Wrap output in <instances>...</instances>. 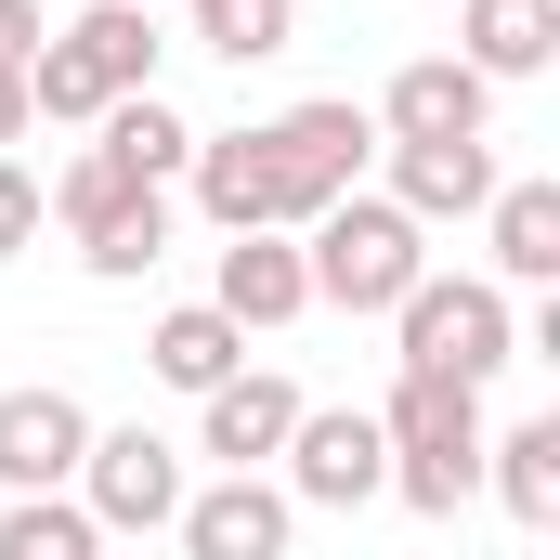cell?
Listing matches in <instances>:
<instances>
[{"instance_id": "obj_9", "label": "cell", "mask_w": 560, "mask_h": 560, "mask_svg": "<svg viewBox=\"0 0 560 560\" xmlns=\"http://www.w3.org/2000/svg\"><path fill=\"white\" fill-rule=\"evenodd\" d=\"M392 143H482V118H495V79H469L456 52H418V66H392V92L365 105Z\"/></svg>"}, {"instance_id": "obj_23", "label": "cell", "mask_w": 560, "mask_h": 560, "mask_svg": "<svg viewBox=\"0 0 560 560\" xmlns=\"http://www.w3.org/2000/svg\"><path fill=\"white\" fill-rule=\"evenodd\" d=\"M39 222H52V209H39V170H26V156H0V261H13V248H39Z\"/></svg>"}, {"instance_id": "obj_8", "label": "cell", "mask_w": 560, "mask_h": 560, "mask_svg": "<svg viewBox=\"0 0 560 560\" xmlns=\"http://www.w3.org/2000/svg\"><path fill=\"white\" fill-rule=\"evenodd\" d=\"M183 560H287V535H300V509H287V482H261V469H222L209 495H183Z\"/></svg>"}, {"instance_id": "obj_5", "label": "cell", "mask_w": 560, "mask_h": 560, "mask_svg": "<svg viewBox=\"0 0 560 560\" xmlns=\"http://www.w3.org/2000/svg\"><path fill=\"white\" fill-rule=\"evenodd\" d=\"M66 495L92 509V535H170L196 482H183V443H156V430H92V456H79Z\"/></svg>"}, {"instance_id": "obj_20", "label": "cell", "mask_w": 560, "mask_h": 560, "mask_svg": "<svg viewBox=\"0 0 560 560\" xmlns=\"http://www.w3.org/2000/svg\"><path fill=\"white\" fill-rule=\"evenodd\" d=\"M105 105H118V92H105V79H92V66H79V39H66V26H52V39H39V52H26V118H66V131H92V118H105Z\"/></svg>"}, {"instance_id": "obj_25", "label": "cell", "mask_w": 560, "mask_h": 560, "mask_svg": "<svg viewBox=\"0 0 560 560\" xmlns=\"http://www.w3.org/2000/svg\"><path fill=\"white\" fill-rule=\"evenodd\" d=\"M39 131V118H26V79H13V66H0V156H13V143Z\"/></svg>"}, {"instance_id": "obj_11", "label": "cell", "mask_w": 560, "mask_h": 560, "mask_svg": "<svg viewBox=\"0 0 560 560\" xmlns=\"http://www.w3.org/2000/svg\"><path fill=\"white\" fill-rule=\"evenodd\" d=\"M392 209H405L418 235L495 209V143H392Z\"/></svg>"}, {"instance_id": "obj_7", "label": "cell", "mask_w": 560, "mask_h": 560, "mask_svg": "<svg viewBox=\"0 0 560 560\" xmlns=\"http://www.w3.org/2000/svg\"><path fill=\"white\" fill-rule=\"evenodd\" d=\"M92 456V405L79 392H0V495H66Z\"/></svg>"}, {"instance_id": "obj_18", "label": "cell", "mask_w": 560, "mask_h": 560, "mask_svg": "<svg viewBox=\"0 0 560 560\" xmlns=\"http://www.w3.org/2000/svg\"><path fill=\"white\" fill-rule=\"evenodd\" d=\"M66 39H79V66H92L105 92H156V52H170V39H156V13H143V0H92Z\"/></svg>"}, {"instance_id": "obj_4", "label": "cell", "mask_w": 560, "mask_h": 560, "mask_svg": "<svg viewBox=\"0 0 560 560\" xmlns=\"http://www.w3.org/2000/svg\"><path fill=\"white\" fill-rule=\"evenodd\" d=\"M392 326H405V365H418V378H469V392L522 352V313H509L495 275H418L392 300Z\"/></svg>"}, {"instance_id": "obj_6", "label": "cell", "mask_w": 560, "mask_h": 560, "mask_svg": "<svg viewBox=\"0 0 560 560\" xmlns=\"http://www.w3.org/2000/svg\"><path fill=\"white\" fill-rule=\"evenodd\" d=\"M365 495H392L378 405H300V430H287V509H365Z\"/></svg>"}, {"instance_id": "obj_1", "label": "cell", "mask_w": 560, "mask_h": 560, "mask_svg": "<svg viewBox=\"0 0 560 560\" xmlns=\"http://www.w3.org/2000/svg\"><path fill=\"white\" fill-rule=\"evenodd\" d=\"M378 443H392V495L418 509V522H456L469 495H482V392L469 378H392V405H378Z\"/></svg>"}, {"instance_id": "obj_17", "label": "cell", "mask_w": 560, "mask_h": 560, "mask_svg": "<svg viewBox=\"0 0 560 560\" xmlns=\"http://www.w3.org/2000/svg\"><path fill=\"white\" fill-rule=\"evenodd\" d=\"M92 143H105V156H118L131 183H156V196H170V183H183V156H196V131H183V118H170L156 92H118V105L92 118Z\"/></svg>"}, {"instance_id": "obj_12", "label": "cell", "mask_w": 560, "mask_h": 560, "mask_svg": "<svg viewBox=\"0 0 560 560\" xmlns=\"http://www.w3.org/2000/svg\"><path fill=\"white\" fill-rule=\"evenodd\" d=\"M209 313H235V326H300V313H313V275H300V248H287V235H222Z\"/></svg>"}, {"instance_id": "obj_15", "label": "cell", "mask_w": 560, "mask_h": 560, "mask_svg": "<svg viewBox=\"0 0 560 560\" xmlns=\"http://www.w3.org/2000/svg\"><path fill=\"white\" fill-rule=\"evenodd\" d=\"M143 365H156L170 392H222V378L248 365V326H235V313H209V300H183V313H156Z\"/></svg>"}, {"instance_id": "obj_26", "label": "cell", "mask_w": 560, "mask_h": 560, "mask_svg": "<svg viewBox=\"0 0 560 560\" xmlns=\"http://www.w3.org/2000/svg\"><path fill=\"white\" fill-rule=\"evenodd\" d=\"M143 13H156V0H143Z\"/></svg>"}, {"instance_id": "obj_2", "label": "cell", "mask_w": 560, "mask_h": 560, "mask_svg": "<svg viewBox=\"0 0 560 560\" xmlns=\"http://www.w3.org/2000/svg\"><path fill=\"white\" fill-rule=\"evenodd\" d=\"M300 235H313V248H300V275H313L326 313H392V300L430 275V235L392 209V196H339V209H313Z\"/></svg>"}, {"instance_id": "obj_10", "label": "cell", "mask_w": 560, "mask_h": 560, "mask_svg": "<svg viewBox=\"0 0 560 560\" xmlns=\"http://www.w3.org/2000/svg\"><path fill=\"white\" fill-rule=\"evenodd\" d=\"M209 418H196V456H222V469H261V456H287V430H300V392L287 378H261V365H235L222 392H196Z\"/></svg>"}, {"instance_id": "obj_3", "label": "cell", "mask_w": 560, "mask_h": 560, "mask_svg": "<svg viewBox=\"0 0 560 560\" xmlns=\"http://www.w3.org/2000/svg\"><path fill=\"white\" fill-rule=\"evenodd\" d=\"M365 156H378V118H365L352 92H313V105L261 118V170H275V235H300V222H313V209H339V196H365Z\"/></svg>"}, {"instance_id": "obj_14", "label": "cell", "mask_w": 560, "mask_h": 560, "mask_svg": "<svg viewBox=\"0 0 560 560\" xmlns=\"http://www.w3.org/2000/svg\"><path fill=\"white\" fill-rule=\"evenodd\" d=\"M456 39H469L456 52L469 79H535L560 52V0H456Z\"/></svg>"}, {"instance_id": "obj_21", "label": "cell", "mask_w": 560, "mask_h": 560, "mask_svg": "<svg viewBox=\"0 0 560 560\" xmlns=\"http://www.w3.org/2000/svg\"><path fill=\"white\" fill-rule=\"evenodd\" d=\"M196 39L222 66H275L287 39H300V0H196Z\"/></svg>"}, {"instance_id": "obj_16", "label": "cell", "mask_w": 560, "mask_h": 560, "mask_svg": "<svg viewBox=\"0 0 560 560\" xmlns=\"http://www.w3.org/2000/svg\"><path fill=\"white\" fill-rule=\"evenodd\" d=\"M495 287H560V183H495Z\"/></svg>"}, {"instance_id": "obj_13", "label": "cell", "mask_w": 560, "mask_h": 560, "mask_svg": "<svg viewBox=\"0 0 560 560\" xmlns=\"http://www.w3.org/2000/svg\"><path fill=\"white\" fill-rule=\"evenodd\" d=\"M482 482L509 495V522H522V535H560V418L482 430Z\"/></svg>"}, {"instance_id": "obj_24", "label": "cell", "mask_w": 560, "mask_h": 560, "mask_svg": "<svg viewBox=\"0 0 560 560\" xmlns=\"http://www.w3.org/2000/svg\"><path fill=\"white\" fill-rule=\"evenodd\" d=\"M39 39H52V26H39V0H0V66H13V79H26V52H39Z\"/></svg>"}, {"instance_id": "obj_22", "label": "cell", "mask_w": 560, "mask_h": 560, "mask_svg": "<svg viewBox=\"0 0 560 560\" xmlns=\"http://www.w3.org/2000/svg\"><path fill=\"white\" fill-rule=\"evenodd\" d=\"M79 261H92V275H105V287L156 275V261H170V196H131V209H118V222H105V235H92Z\"/></svg>"}, {"instance_id": "obj_19", "label": "cell", "mask_w": 560, "mask_h": 560, "mask_svg": "<svg viewBox=\"0 0 560 560\" xmlns=\"http://www.w3.org/2000/svg\"><path fill=\"white\" fill-rule=\"evenodd\" d=\"M0 560H105L79 495H0Z\"/></svg>"}]
</instances>
